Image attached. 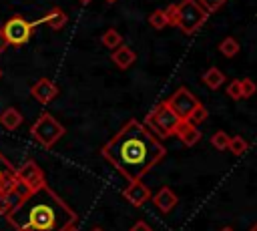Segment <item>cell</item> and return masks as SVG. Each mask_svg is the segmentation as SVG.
I'll return each instance as SVG.
<instances>
[{"label":"cell","instance_id":"e0dca14e","mask_svg":"<svg viewBox=\"0 0 257 231\" xmlns=\"http://www.w3.org/2000/svg\"><path fill=\"white\" fill-rule=\"evenodd\" d=\"M110 58H112V62L118 66V68H122V70H126L135 60H137V54L128 48V46H116L114 50H112V54H110Z\"/></svg>","mask_w":257,"mask_h":231},{"label":"cell","instance_id":"3957f363","mask_svg":"<svg viewBox=\"0 0 257 231\" xmlns=\"http://www.w3.org/2000/svg\"><path fill=\"white\" fill-rule=\"evenodd\" d=\"M179 121H181V119L177 117V112L163 100V102H159V104L153 106V110H151V112L147 114V119H145V125H147L155 135L167 139V137L175 135V129H177Z\"/></svg>","mask_w":257,"mask_h":231},{"label":"cell","instance_id":"44dd1931","mask_svg":"<svg viewBox=\"0 0 257 231\" xmlns=\"http://www.w3.org/2000/svg\"><path fill=\"white\" fill-rule=\"evenodd\" d=\"M149 24H151L155 30H163L165 26H169V20H167L165 10H155V12L149 16Z\"/></svg>","mask_w":257,"mask_h":231},{"label":"cell","instance_id":"d4e9b609","mask_svg":"<svg viewBox=\"0 0 257 231\" xmlns=\"http://www.w3.org/2000/svg\"><path fill=\"white\" fill-rule=\"evenodd\" d=\"M239 84H241V98H249L257 92V84L251 78H241Z\"/></svg>","mask_w":257,"mask_h":231},{"label":"cell","instance_id":"30bf717a","mask_svg":"<svg viewBox=\"0 0 257 231\" xmlns=\"http://www.w3.org/2000/svg\"><path fill=\"white\" fill-rule=\"evenodd\" d=\"M28 191L20 185V183H16L14 187H10V189H6V191H2L0 193V215H8L18 203H20V199L26 195Z\"/></svg>","mask_w":257,"mask_h":231},{"label":"cell","instance_id":"9a60e30c","mask_svg":"<svg viewBox=\"0 0 257 231\" xmlns=\"http://www.w3.org/2000/svg\"><path fill=\"white\" fill-rule=\"evenodd\" d=\"M66 22H68V16L64 14L62 8H52V10H48V12L38 20V24H46V26L52 28V30H60V28H64Z\"/></svg>","mask_w":257,"mask_h":231},{"label":"cell","instance_id":"ffe728a7","mask_svg":"<svg viewBox=\"0 0 257 231\" xmlns=\"http://www.w3.org/2000/svg\"><path fill=\"white\" fill-rule=\"evenodd\" d=\"M219 52H221L223 56L231 58V56H235V54L239 52V42H237L233 36H227V38L221 40V44H219Z\"/></svg>","mask_w":257,"mask_h":231},{"label":"cell","instance_id":"5bb4252c","mask_svg":"<svg viewBox=\"0 0 257 231\" xmlns=\"http://www.w3.org/2000/svg\"><path fill=\"white\" fill-rule=\"evenodd\" d=\"M14 167H12V163L0 153V193L2 191H6V189H10V187H14L18 181H16V177H14Z\"/></svg>","mask_w":257,"mask_h":231},{"label":"cell","instance_id":"6da1fadb","mask_svg":"<svg viewBox=\"0 0 257 231\" xmlns=\"http://www.w3.org/2000/svg\"><path fill=\"white\" fill-rule=\"evenodd\" d=\"M100 153L122 177L139 181L165 157L167 149L145 123L131 119L108 143H104Z\"/></svg>","mask_w":257,"mask_h":231},{"label":"cell","instance_id":"f546056e","mask_svg":"<svg viewBox=\"0 0 257 231\" xmlns=\"http://www.w3.org/2000/svg\"><path fill=\"white\" fill-rule=\"evenodd\" d=\"M10 44H8V40H6V36H4V32H2V28H0V54L8 48Z\"/></svg>","mask_w":257,"mask_h":231},{"label":"cell","instance_id":"cb8c5ba5","mask_svg":"<svg viewBox=\"0 0 257 231\" xmlns=\"http://www.w3.org/2000/svg\"><path fill=\"white\" fill-rule=\"evenodd\" d=\"M229 135L225 133V131H217L213 137H211V143H213V147L215 149H219V151H225L227 149V145H229Z\"/></svg>","mask_w":257,"mask_h":231},{"label":"cell","instance_id":"8992f818","mask_svg":"<svg viewBox=\"0 0 257 231\" xmlns=\"http://www.w3.org/2000/svg\"><path fill=\"white\" fill-rule=\"evenodd\" d=\"M36 26H38V20L30 22V20H26L22 16H12V18H8L4 22L2 32H4V36H6L10 46H24L30 40V36H32Z\"/></svg>","mask_w":257,"mask_h":231},{"label":"cell","instance_id":"f1b7e54d","mask_svg":"<svg viewBox=\"0 0 257 231\" xmlns=\"http://www.w3.org/2000/svg\"><path fill=\"white\" fill-rule=\"evenodd\" d=\"M131 231H153L145 221H137L133 227H131Z\"/></svg>","mask_w":257,"mask_h":231},{"label":"cell","instance_id":"5b68a950","mask_svg":"<svg viewBox=\"0 0 257 231\" xmlns=\"http://www.w3.org/2000/svg\"><path fill=\"white\" fill-rule=\"evenodd\" d=\"M207 16L209 14L199 6L197 0H181L177 4V26L185 34L197 32L205 24Z\"/></svg>","mask_w":257,"mask_h":231},{"label":"cell","instance_id":"1f68e13d","mask_svg":"<svg viewBox=\"0 0 257 231\" xmlns=\"http://www.w3.org/2000/svg\"><path fill=\"white\" fill-rule=\"evenodd\" d=\"M249 231H257V223H253V225H251V229H249Z\"/></svg>","mask_w":257,"mask_h":231},{"label":"cell","instance_id":"277c9868","mask_svg":"<svg viewBox=\"0 0 257 231\" xmlns=\"http://www.w3.org/2000/svg\"><path fill=\"white\" fill-rule=\"evenodd\" d=\"M30 135H32V139H34L40 147L50 149V147H54L56 141L64 135V127H62L50 112H42V114L34 121V125L30 127Z\"/></svg>","mask_w":257,"mask_h":231},{"label":"cell","instance_id":"d6986e66","mask_svg":"<svg viewBox=\"0 0 257 231\" xmlns=\"http://www.w3.org/2000/svg\"><path fill=\"white\" fill-rule=\"evenodd\" d=\"M100 42H102V46H106V48L114 50L116 46H120V44H122V36H120V32H118V30L108 28V30H104V32H102Z\"/></svg>","mask_w":257,"mask_h":231},{"label":"cell","instance_id":"9c48e42d","mask_svg":"<svg viewBox=\"0 0 257 231\" xmlns=\"http://www.w3.org/2000/svg\"><path fill=\"white\" fill-rule=\"evenodd\" d=\"M30 94L34 100H38L40 104H48L58 96V86L50 80V78H38L32 86H30Z\"/></svg>","mask_w":257,"mask_h":231},{"label":"cell","instance_id":"d6a6232c","mask_svg":"<svg viewBox=\"0 0 257 231\" xmlns=\"http://www.w3.org/2000/svg\"><path fill=\"white\" fill-rule=\"evenodd\" d=\"M221 231H235V229H233V227H223Z\"/></svg>","mask_w":257,"mask_h":231},{"label":"cell","instance_id":"ba28073f","mask_svg":"<svg viewBox=\"0 0 257 231\" xmlns=\"http://www.w3.org/2000/svg\"><path fill=\"white\" fill-rule=\"evenodd\" d=\"M175 112H177V117L181 119V121H185L191 112H193V108L197 106V104H201L199 102V98L195 96V94H191L185 86H181V88H177L167 100H165Z\"/></svg>","mask_w":257,"mask_h":231},{"label":"cell","instance_id":"83f0119b","mask_svg":"<svg viewBox=\"0 0 257 231\" xmlns=\"http://www.w3.org/2000/svg\"><path fill=\"white\" fill-rule=\"evenodd\" d=\"M165 14H167V20L171 26H177V4H169L165 8Z\"/></svg>","mask_w":257,"mask_h":231},{"label":"cell","instance_id":"4316f807","mask_svg":"<svg viewBox=\"0 0 257 231\" xmlns=\"http://www.w3.org/2000/svg\"><path fill=\"white\" fill-rule=\"evenodd\" d=\"M227 94H229L231 98H235V100L241 98V84H239V80H231V82L227 84Z\"/></svg>","mask_w":257,"mask_h":231},{"label":"cell","instance_id":"836d02e7","mask_svg":"<svg viewBox=\"0 0 257 231\" xmlns=\"http://www.w3.org/2000/svg\"><path fill=\"white\" fill-rule=\"evenodd\" d=\"M80 4H88V2H92V0H78Z\"/></svg>","mask_w":257,"mask_h":231},{"label":"cell","instance_id":"484cf974","mask_svg":"<svg viewBox=\"0 0 257 231\" xmlns=\"http://www.w3.org/2000/svg\"><path fill=\"white\" fill-rule=\"evenodd\" d=\"M197 2H199V6H201L207 14H213V12H217L219 8H223L227 0H197Z\"/></svg>","mask_w":257,"mask_h":231},{"label":"cell","instance_id":"603a6c76","mask_svg":"<svg viewBox=\"0 0 257 231\" xmlns=\"http://www.w3.org/2000/svg\"><path fill=\"white\" fill-rule=\"evenodd\" d=\"M207 117H209V110H207L203 104H197V106L193 108V112H191V114H189L185 121H189L191 125H201V123H203Z\"/></svg>","mask_w":257,"mask_h":231},{"label":"cell","instance_id":"52a82bcc","mask_svg":"<svg viewBox=\"0 0 257 231\" xmlns=\"http://www.w3.org/2000/svg\"><path fill=\"white\" fill-rule=\"evenodd\" d=\"M16 181L26 189V191H34L40 189L42 185H46L44 179V171L34 163V161H24L16 171H14Z\"/></svg>","mask_w":257,"mask_h":231},{"label":"cell","instance_id":"ac0fdd59","mask_svg":"<svg viewBox=\"0 0 257 231\" xmlns=\"http://www.w3.org/2000/svg\"><path fill=\"white\" fill-rule=\"evenodd\" d=\"M203 82L209 86V88H219L223 82H225V74L219 70V68H215V66H211L205 74H203Z\"/></svg>","mask_w":257,"mask_h":231},{"label":"cell","instance_id":"7a4b0ae2","mask_svg":"<svg viewBox=\"0 0 257 231\" xmlns=\"http://www.w3.org/2000/svg\"><path fill=\"white\" fill-rule=\"evenodd\" d=\"M76 219L78 215L48 185L28 191L6 215L16 231H64Z\"/></svg>","mask_w":257,"mask_h":231},{"label":"cell","instance_id":"4dcf8cb0","mask_svg":"<svg viewBox=\"0 0 257 231\" xmlns=\"http://www.w3.org/2000/svg\"><path fill=\"white\" fill-rule=\"evenodd\" d=\"M64 231H80V229L76 227V223H72V225H68V227H66Z\"/></svg>","mask_w":257,"mask_h":231},{"label":"cell","instance_id":"e575fe53","mask_svg":"<svg viewBox=\"0 0 257 231\" xmlns=\"http://www.w3.org/2000/svg\"><path fill=\"white\" fill-rule=\"evenodd\" d=\"M92 231H102V229H100V227H94V229H92Z\"/></svg>","mask_w":257,"mask_h":231},{"label":"cell","instance_id":"4fadbf2b","mask_svg":"<svg viewBox=\"0 0 257 231\" xmlns=\"http://www.w3.org/2000/svg\"><path fill=\"white\" fill-rule=\"evenodd\" d=\"M151 199H153V203H155V207L161 211V213H169L175 205H177V195L169 189V187H161V191H157L155 195H151Z\"/></svg>","mask_w":257,"mask_h":231},{"label":"cell","instance_id":"2e32d148","mask_svg":"<svg viewBox=\"0 0 257 231\" xmlns=\"http://www.w3.org/2000/svg\"><path fill=\"white\" fill-rule=\"evenodd\" d=\"M22 121H24V117H22V112L16 106H8V108H4L0 112V125L6 131H16L22 125Z\"/></svg>","mask_w":257,"mask_h":231},{"label":"cell","instance_id":"7402d4cb","mask_svg":"<svg viewBox=\"0 0 257 231\" xmlns=\"http://www.w3.org/2000/svg\"><path fill=\"white\" fill-rule=\"evenodd\" d=\"M247 147H249L247 141H245L243 137H239V135H237V137H231V139H229V145H227V149H229L233 155H237V157L243 155V153L247 151Z\"/></svg>","mask_w":257,"mask_h":231},{"label":"cell","instance_id":"7c38bea8","mask_svg":"<svg viewBox=\"0 0 257 231\" xmlns=\"http://www.w3.org/2000/svg\"><path fill=\"white\" fill-rule=\"evenodd\" d=\"M175 135L181 139V143L185 147H193L201 141V131L197 129V125H191L189 121H179V125L175 129Z\"/></svg>","mask_w":257,"mask_h":231},{"label":"cell","instance_id":"d590c367","mask_svg":"<svg viewBox=\"0 0 257 231\" xmlns=\"http://www.w3.org/2000/svg\"><path fill=\"white\" fill-rule=\"evenodd\" d=\"M106 2H116V0H106Z\"/></svg>","mask_w":257,"mask_h":231},{"label":"cell","instance_id":"8d00e7d4","mask_svg":"<svg viewBox=\"0 0 257 231\" xmlns=\"http://www.w3.org/2000/svg\"><path fill=\"white\" fill-rule=\"evenodd\" d=\"M0 78H2V70H0Z\"/></svg>","mask_w":257,"mask_h":231},{"label":"cell","instance_id":"8fae6325","mask_svg":"<svg viewBox=\"0 0 257 231\" xmlns=\"http://www.w3.org/2000/svg\"><path fill=\"white\" fill-rule=\"evenodd\" d=\"M122 195H124V199H126L131 205H135V207H141V205H145V203L151 199V191H149L147 185L141 183V179H139V181H131L128 187L122 191Z\"/></svg>","mask_w":257,"mask_h":231}]
</instances>
